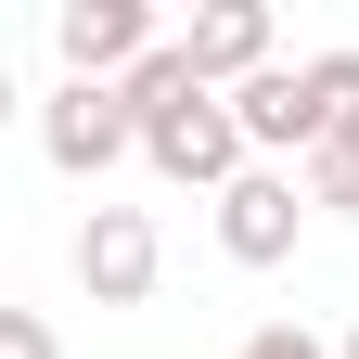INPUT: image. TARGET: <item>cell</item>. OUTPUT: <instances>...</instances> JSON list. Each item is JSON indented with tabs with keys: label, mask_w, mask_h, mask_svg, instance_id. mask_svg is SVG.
I'll use <instances>...</instances> for the list:
<instances>
[{
	"label": "cell",
	"mask_w": 359,
	"mask_h": 359,
	"mask_svg": "<svg viewBox=\"0 0 359 359\" xmlns=\"http://www.w3.org/2000/svg\"><path fill=\"white\" fill-rule=\"evenodd\" d=\"M142 167L180 180V193H231V180H244V116H231V90H193L180 116H154V128H142Z\"/></svg>",
	"instance_id": "6da1fadb"
},
{
	"label": "cell",
	"mask_w": 359,
	"mask_h": 359,
	"mask_svg": "<svg viewBox=\"0 0 359 359\" xmlns=\"http://www.w3.org/2000/svg\"><path fill=\"white\" fill-rule=\"evenodd\" d=\"M308 205L359 218V142H321V154H308Z\"/></svg>",
	"instance_id": "ba28073f"
},
{
	"label": "cell",
	"mask_w": 359,
	"mask_h": 359,
	"mask_svg": "<svg viewBox=\"0 0 359 359\" xmlns=\"http://www.w3.org/2000/svg\"><path fill=\"white\" fill-rule=\"evenodd\" d=\"M52 52H65V77H128V65H142V52H167V26L142 13V0H65V13H52Z\"/></svg>",
	"instance_id": "5b68a950"
},
{
	"label": "cell",
	"mask_w": 359,
	"mask_h": 359,
	"mask_svg": "<svg viewBox=\"0 0 359 359\" xmlns=\"http://www.w3.org/2000/svg\"><path fill=\"white\" fill-rule=\"evenodd\" d=\"M231 359H334V346H321V334H308V321H257V334H244Z\"/></svg>",
	"instance_id": "9c48e42d"
},
{
	"label": "cell",
	"mask_w": 359,
	"mask_h": 359,
	"mask_svg": "<svg viewBox=\"0 0 359 359\" xmlns=\"http://www.w3.org/2000/svg\"><path fill=\"white\" fill-rule=\"evenodd\" d=\"M154 269H167V244H154L142 205H90L77 218V283H90V308H142Z\"/></svg>",
	"instance_id": "277c9868"
},
{
	"label": "cell",
	"mask_w": 359,
	"mask_h": 359,
	"mask_svg": "<svg viewBox=\"0 0 359 359\" xmlns=\"http://www.w3.org/2000/svg\"><path fill=\"white\" fill-rule=\"evenodd\" d=\"M0 359H65V334L39 321V308H0Z\"/></svg>",
	"instance_id": "30bf717a"
},
{
	"label": "cell",
	"mask_w": 359,
	"mask_h": 359,
	"mask_svg": "<svg viewBox=\"0 0 359 359\" xmlns=\"http://www.w3.org/2000/svg\"><path fill=\"white\" fill-rule=\"evenodd\" d=\"M180 65H193L205 90H244V77H269V0H205V13L180 26Z\"/></svg>",
	"instance_id": "8992f818"
},
{
	"label": "cell",
	"mask_w": 359,
	"mask_h": 359,
	"mask_svg": "<svg viewBox=\"0 0 359 359\" xmlns=\"http://www.w3.org/2000/svg\"><path fill=\"white\" fill-rule=\"evenodd\" d=\"M13 116H26V90H13V65H0V128H13Z\"/></svg>",
	"instance_id": "8fae6325"
},
{
	"label": "cell",
	"mask_w": 359,
	"mask_h": 359,
	"mask_svg": "<svg viewBox=\"0 0 359 359\" xmlns=\"http://www.w3.org/2000/svg\"><path fill=\"white\" fill-rule=\"evenodd\" d=\"M295 218H308V180L295 167H244L231 193H218V257L231 269H283L295 257Z\"/></svg>",
	"instance_id": "3957f363"
},
{
	"label": "cell",
	"mask_w": 359,
	"mask_h": 359,
	"mask_svg": "<svg viewBox=\"0 0 359 359\" xmlns=\"http://www.w3.org/2000/svg\"><path fill=\"white\" fill-rule=\"evenodd\" d=\"M231 116H244V154H321V103H308V77L295 65H269L231 90Z\"/></svg>",
	"instance_id": "52a82bcc"
},
{
	"label": "cell",
	"mask_w": 359,
	"mask_h": 359,
	"mask_svg": "<svg viewBox=\"0 0 359 359\" xmlns=\"http://www.w3.org/2000/svg\"><path fill=\"white\" fill-rule=\"evenodd\" d=\"M334 359H359V321H346V346H334Z\"/></svg>",
	"instance_id": "7c38bea8"
},
{
	"label": "cell",
	"mask_w": 359,
	"mask_h": 359,
	"mask_svg": "<svg viewBox=\"0 0 359 359\" xmlns=\"http://www.w3.org/2000/svg\"><path fill=\"white\" fill-rule=\"evenodd\" d=\"M39 154H52L65 180H103V167H128V154H142V116H128V90H103V77H65L52 103H39Z\"/></svg>",
	"instance_id": "7a4b0ae2"
}]
</instances>
